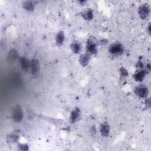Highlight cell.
<instances>
[{"mask_svg": "<svg viewBox=\"0 0 151 151\" xmlns=\"http://www.w3.org/2000/svg\"><path fill=\"white\" fill-rule=\"evenodd\" d=\"M135 91V93L136 94V95H138L139 97L142 98H146L148 94V88L143 85H141L136 87Z\"/></svg>", "mask_w": 151, "mask_h": 151, "instance_id": "5", "label": "cell"}, {"mask_svg": "<svg viewBox=\"0 0 151 151\" xmlns=\"http://www.w3.org/2000/svg\"><path fill=\"white\" fill-rule=\"evenodd\" d=\"M120 71H121V76L123 78H126L127 76H128V72L127 71V70L126 69H125L124 67H121L120 69Z\"/></svg>", "mask_w": 151, "mask_h": 151, "instance_id": "18", "label": "cell"}, {"mask_svg": "<svg viewBox=\"0 0 151 151\" xmlns=\"http://www.w3.org/2000/svg\"><path fill=\"white\" fill-rule=\"evenodd\" d=\"M150 10L148 4H144L141 5L139 8V14L143 20L146 19L149 15Z\"/></svg>", "mask_w": 151, "mask_h": 151, "instance_id": "4", "label": "cell"}, {"mask_svg": "<svg viewBox=\"0 0 151 151\" xmlns=\"http://www.w3.org/2000/svg\"><path fill=\"white\" fill-rule=\"evenodd\" d=\"M148 30H149V34H150V25H149L148 27Z\"/></svg>", "mask_w": 151, "mask_h": 151, "instance_id": "23", "label": "cell"}, {"mask_svg": "<svg viewBox=\"0 0 151 151\" xmlns=\"http://www.w3.org/2000/svg\"><path fill=\"white\" fill-rule=\"evenodd\" d=\"M31 70L33 75H37L40 71V63L37 60H33L31 62Z\"/></svg>", "mask_w": 151, "mask_h": 151, "instance_id": "6", "label": "cell"}, {"mask_svg": "<svg viewBox=\"0 0 151 151\" xmlns=\"http://www.w3.org/2000/svg\"><path fill=\"white\" fill-rule=\"evenodd\" d=\"M18 149L21 150H28V145H26V144H21L18 145Z\"/></svg>", "mask_w": 151, "mask_h": 151, "instance_id": "19", "label": "cell"}, {"mask_svg": "<svg viewBox=\"0 0 151 151\" xmlns=\"http://www.w3.org/2000/svg\"><path fill=\"white\" fill-rule=\"evenodd\" d=\"M12 118L16 122H20L23 118L21 107L20 105L15 106L12 111Z\"/></svg>", "mask_w": 151, "mask_h": 151, "instance_id": "2", "label": "cell"}, {"mask_svg": "<svg viewBox=\"0 0 151 151\" xmlns=\"http://www.w3.org/2000/svg\"><path fill=\"white\" fill-rule=\"evenodd\" d=\"M143 64L141 62H139L136 64V67H139V68H142V67H143Z\"/></svg>", "mask_w": 151, "mask_h": 151, "instance_id": "21", "label": "cell"}, {"mask_svg": "<svg viewBox=\"0 0 151 151\" xmlns=\"http://www.w3.org/2000/svg\"><path fill=\"white\" fill-rule=\"evenodd\" d=\"M145 75H146V71L145 70H142L135 73L133 76V78L136 82H142L145 78Z\"/></svg>", "mask_w": 151, "mask_h": 151, "instance_id": "14", "label": "cell"}, {"mask_svg": "<svg viewBox=\"0 0 151 151\" xmlns=\"http://www.w3.org/2000/svg\"><path fill=\"white\" fill-rule=\"evenodd\" d=\"M90 59V55L88 53L83 54L81 55L80 57V59H79L80 64L82 66L85 67L89 64Z\"/></svg>", "mask_w": 151, "mask_h": 151, "instance_id": "9", "label": "cell"}, {"mask_svg": "<svg viewBox=\"0 0 151 151\" xmlns=\"http://www.w3.org/2000/svg\"><path fill=\"white\" fill-rule=\"evenodd\" d=\"M80 109L78 107L75 108L71 113L70 115V121L71 123H74L78 121L80 116Z\"/></svg>", "mask_w": 151, "mask_h": 151, "instance_id": "7", "label": "cell"}, {"mask_svg": "<svg viewBox=\"0 0 151 151\" xmlns=\"http://www.w3.org/2000/svg\"><path fill=\"white\" fill-rule=\"evenodd\" d=\"M109 52L112 55H121L123 53V47L121 43H113L110 46Z\"/></svg>", "mask_w": 151, "mask_h": 151, "instance_id": "3", "label": "cell"}, {"mask_svg": "<svg viewBox=\"0 0 151 151\" xmlns=\"http://www.w3.org/2000/svg\"><path fill=\"white\" fill-rule=\"evenodd\" d=\"M71 49L72 50V51L74 53H79L80 51H81V48H82V46L81 44L78 42H73L71 44Z\"/></svg>", "mask_w": 151, "mask_h": 151, "instance_id": "15", "label": "cell"}, {"mask_svg": "<svg viewBox=\"0 0 151 151\" xmlns=\"http://www.w3.org/2000/svg\"><path fill=\"white\" fill-rule=\"evenodd\" d=\"M90 133L92 135H95L96 133V128H95V126H93L91 129H90Z\"/></svg>", "mask_w": 151, "mask_h": 151, "instance_id": "20", "label": "cell"}, {"mask_svg": "<svg viewBox=\"0 0 151 151\" xmlns=\"http://www.w3.org/2000/svg\"><path fill=\"white\" fill-rule=\"evenodd\" d=\"M83 18L86 21H91L93 18V13L90 8H87L82 13Z\"/></svg>", "mask_w": 151, "mask_h": 151, "instance_id": "8", "label": "cell"}, {"mask_svg": "<svg viewBox=\"0 0 151 151\" xmlns=\"http://www.w3.org/2000/svg\"><path fill=\"white\" fill-rule=\"evenodd\" d=\"M18 58V53L14 49H12L8 53L7 56V61L10 63H14Z\"/></svg>", "mask_w": 151, "mask_h": 151, "instance_id": "10", "label": "cell"}, {"mask_svg": "<svg viewBox=\"0 0 151 151\" xmlns=\"http://www.w3.org/2000/svg\"><path fill=\"white\" fill-rule=\"evenodd\" d=\"M23 8L28 11H33L34 9V5L31 1H26L23 4Z\"/></svg>", "mask_w": 151, "mask_h": 151, "instance_id": "16", "label": "cell"}, {"mask_svg": "<svg viewBox=\"0 0 151 151\" xmlns=\"http://www.w3.org/2000/svg\"><path fill=\"white\" fill-rule=\"evenodd\" d=\"M64 41V34L63 31H60L57 33L56 35V39H55V42H56V44L60 46H62Z\"/></svg>", "mask_w": 151, "mask_h": 151, "instance_id": "12", "label": "cell"}, {"mask_svg": "<svg viewBox=\"0 0 151 151\" xmlns=\"http://www.w3.org/2000/svg\"><path fill=\"white\" fill-rule=\"evenodd\" d=\"M18 139V136L14 135V134H11L10 135L7 136V141L8 142H16Z\"/></svg>", "mask_w": 151, "mask_h": 151, "instance_id": "17", "label": "cell"}, {"mask_svg": "<svg viewBox=\"0 0 151 151\" xmlns=\"http://www.w3.org/2000/svg\"><path fill=\"white\" fill-rule=\"evenodd\" d=\"M20 62L22 69L26 71H28L31 66V63L26 57H24L20 59Z\"/></svg>", "mask_w": 151, "mask_h": 151, "instance_id": "11", "label": "cell"}, {"mask_svg": "<svg viewBox=\"0 0 151 151\" xmlns=\"http://www.w3.org/2000/svg\"><path fill=\"white\" fill-rule=\"evenodd\" d=\"M107 42V40L103 39V40H102L101 41V44H106Z\"/></svg>", "mask_w": 151, "mask_h": 151, "instance_id": "22", "label": "cell"}, {"mask_svg": "<svg viewBox=\"0 0 151 151\" xmlns=\"http://www.w3.org/2000/svg\"><path fill=\"white\" fill-rule=\"evenodd\" d=\"M97 40L94 37H89L87 40V51L88 54H94L97 53Z\"/></svg>", "mask_w": 151, "mask_h": 151, "instance_id": "1", "label": "cell"}, {"mask_svg": "<svg viewBox=\"0 0 151 151\" xmlns=\"http://www.w3.org/2000/svg\"><path fill=\"white\" fill-rule=\"evenodd\" d=\"M109 131H110L109 126L107 123H104L101 125L100 133L103 136L107 137L109 134Z\"/></svg>", "mask_w": 151, "mask_h": 151, "instance_id": "13", "label": "cell"}]
</instances>
